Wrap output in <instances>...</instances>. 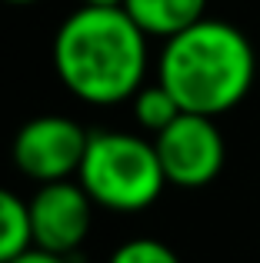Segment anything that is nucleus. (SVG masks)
Returning <instances> with one entry per match:
<instances>
[{"instance_id": "20e7f679", "label": "nucleus", "mask_w": 260, "mask_h": 263, "mask_svg": "<svg viewBox=\"0 0 260 263\" xmlns=\"http://www.w3.org/2000/svg\"><path fill=\"white\" fill-rule=\"evenodd\" d=\"M154 147L167 183L183 186V190L214 183L227 160V147H224L214 117L200 114H180L167 130L154 137Z\"/></svg>"}, {"instance_id": "9d476101", "label": "nucleus", "mask_w": 260, "mask_h": 263, "mask_svg": "<svg viewBox=\"0 0 260 263\" xmlns=\"http://www.w3.org/2000/svg\"><path fill=\"white\" fill-rule=\"evenodd\" d=\"M107 263H180V257H177L163 240L134 237V240H127V243H120L117 250L110 253Z\"/></svg>"}, {"instance_id": "6e6552de", "label": "nucleus", "mask_w": 260, "mask_h": 263, "mask_svg": "<svg viewBox=\"0 0 260 263\" xmlns=\"http://www.w3.org/2000/svg\"><path fill=\"white\" fill-rule=\"evenodd\" d=\"M30 247H33V237H30V210H27V200H20L17 193L0 186V263L17 260Z\"/></svg>"}, {"instance_id": "0eeeda50", "label": "nucleus", "mask_w": 260, "mask_h": 263, "mask_svg": "<svg viewBox=\"0 0 260 263\" xmlns=\"http://www.w3.org/2000/svg\"><path fill=\"white\" fill-rule=\"evenodd\" d=\"M124 10L147 37L170 40L203 20L207 0H124Z\"/></svg>"}, {"instance_id": "1a4fd4ad", "label": "nucleus", "mask_w": 260, "mask_h": 263, "mask_svg": "<svg viewBox=\"0 0 260 263\" xmlns=\"http://www.w3.org/2000/svg\"><path fill=\"white\" fill-rule=\"evenodd\" d=\"M130 100H134V120L140 123L147 134H154V137L160 134V130H167L170 123L183 114L180 103L174 100V93H170L160 80L150 84V87H140Z\"/></svg>"}, {"instance_id": "f8f14e48", "label": "nucleus", "mask_w": 260, "mask_h": 263, "mask_svg": "<svg viewBox=\"0 0 260 263\" xmlns=\"http://www.w3.org/2000/svg\"><path fill=\"white\" fill-rule=\"evenodd\" d=\"M84 7H124V0H84Z\"/></svg>"}, {"instance_id": "9b49d317", "label": "nucleus", "mask_w": 260, "mask_h": 263, "mask_svg": "<svg viewBox=\"0 0 260 263\" xmlns=\"http://www.w3.org/2000/svg\"><path fill=\"white\" fill-rule=\"evenodd\" d=\"M10 263H70V257H60V253H50V250H40V247H30L24 250L17 260Z\"/></svg>"}, {"instance_id": "ddd939ff", "label": "nucleus", "mask_w": 260, "mask_h": 263, "mask_svg": "<svg viewBox=\"0 0 260 263\" xmlns=\"http://www.w3.org/2000/svg\"><path fill=\"white\" fill-rule=\"evenodd\" d=\"M7 4H37V0H7Z\"/></svg>"}, {"instance_id": "7ed1b4c3", "label": "nucleus", "mask_w": 260, "mask_h": 263, "mask_svg": "<svg viewBox=\"0 0 260 263\" xmlns=\"http://www.w3.org/2000/svg\"><path fill=\"white\" fill-rule=\"evenodd\" d=\"M77 183L90 200L114 213H140L167 186L154 140L124 134V130H97L87 140Z\"/></svg>"}, {"instance_id": "39448f33", "label": "nucleus", "mask_w": 260, "mask_h": 263, "mask_svg": "<svg viewBox=\"0 0 260 263\" xmlns=\"http://www.w3.org/2000/svg\"><path fill=\"white\" fill-rule=\"evenodd\" d=\"M87 134L77 120L60 114H44L27 120L13 137V163L33 183H53L70 180L80 170V160L87 154Z\"/></svg>"}, {"instance_id": "f257e3e1", "label": "nucleus", "mask_w": 260, "mask_h": 263, "mask_svg": "<svg viewBox=\"0 0 260 263\" xmlns=\"http://www.w3.org/2000/svg\"><path fill=\"white\" fill-rule=\"evenodd\" d=\"M60 84L87 103H120L143 87L147 33L124 7H80L53 37Z\"/></svg>"}, {"instance_id": "f03ea898", "label": "nucleus", "mask_w": 260, "mask_h": 263, "mask_svg": "<svg viewBox=\"0 0 260 263\" xmlns=\"http://www.w3.org/2000/svg\"><path fill=\"white\" fill-rule=\"evenodd\" d=\"M257 77L254 44L227 20H197L163 44L157 80L174 93L183 114L220 117L250 93Z\"/></svg>"}, {"instance_id": "423d86ee", "label": "nucleus", "mask_w": 260, "mask_h": 263, "mask_svg": "<svg viewBox=\"0 0 260 263\" xmlns=\"http://www.w3.org/2000/svg\"><path fill=\"white\" fill-rule=\"evenodd\" d=\"M94 200L73 180H53V183H37L33 197L27 200L30 210V237L40 250L70 257L80 250L94 223Z\"/></svg>"}]
</instances>
